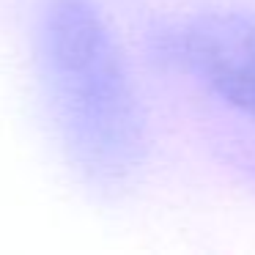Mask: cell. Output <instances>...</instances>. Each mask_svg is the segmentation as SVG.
<instances>
[{"label":"cell","mask_w":255,"mask_h":255,"mask_svg":"<svg viewBox=\"0 0 255 255\" xmlns=\"http://www.w3.org/2000/svg\"><path fill=\"white\" fill-rule=\"evenodd\" d=\"M39 63L63 151L96 189H121L140 173L148 129L110 25L91 0H50Z\"/></svg>","instance_id":"1"},{"label":"cell","mask_w":255,"mask_h":255,"mask_svg":"<svg viewBox=\"0 0 255 255\" xmlns=\"http://www.w3.org/2000/svg\"><path fill=\"white\" fill-rule=\"evenodd\" d=\"M151 41L156 61L198 77L222 102L255 116V19L203 14L156 30Z\"/></svg>","instance_id":"2"}]
</instances>
